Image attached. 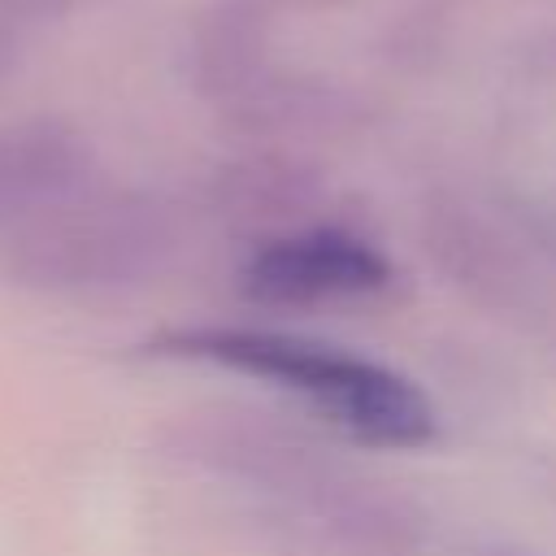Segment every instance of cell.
Returning <instances> with one entry per match:
<instances>
[{
	"instance_id": "cell-1",
	"label": "cell",
	"mask_w": 556,
	"mask_h": 556,
	"mask_svg": "<svg viewBox=\"0 0 556 556\" xmlns=\"http://www.w3.org/2000/svg\"><path fill=\"white\" fill-rule=\"evenodd\" d=\"M165 361H200L295 391L365 447H426L439 430L430 395L391 365L261 326H178L143 343Z\"/></svg>"
},
{
	"instance_id": "cell-2",
	"label": "cell",
	"mask_w": 556,
	"mask_h": 556,
	"mask_svg": "<svg viewBox=\"0 0 556 556\" xmlns=\"http://www.w3.org/2000/svg\"><path fill=\"white\" fill-rule=\"evenodd\" d=\"M174 239V217L156 195L96 178L0 252V278L43 295L122 291L152 278Z\"/></svg>"
},
{
	"instance_id": "cell-3",
	"label": "cell",
	"mask_w": 556,
	"mask_h": 556,
	"mask_svg": "<svg viewBox=\"0 0 556 556\" xmlns=\"http://www.w3.org/2000/svg\"><path fill=\"white\" fill-rule=\"evenodd\" d=\"M391 261L348 226H304L265 239L239 269V291L265 308H326L387 291Z\"/></svg>"
},
{
	"instance_id": "cell-4",
	"label": "cell",
	"mask_w": 556,
	"mask_h": 556,
	"mask_svg": "<svg viewBox=\"0 0 556 556\" xmlns=\"http://www.w3.org/2000/svg\"><path fill=\"white\" fill-rule=\"evenodd\" d=\"M421 248L430 265L469 304L526 317L539 308V274L526 261L521 235L486 217L456 191H434L421 204Z\"/></svg>"
},
{
	"instance_id": "cell-5",
	"label": "cell",
	"mask_w": 556,
	"mask_h": 556,
	"mask_svg": "<svg viewBox=\"0 0 556 556\" xmlns=\"http://www.w3.org/2000/svg\"><path fill=\"white\" fill-rule=\"evenodd\" d=\"M96 178V148L70 117L0 122V252Z\"/></svg>"
},
{
	"instance_id": "cell-6",
	"label": "cell",
	"mask_w": 556,
	"mask_h": 556,
	"mask_svg": "<svg viewBox=\"0 0 556 556\" xmlns=\"http://www.w3.org/2000/svg\"><path fill=\"white\" fill-rule=\"evenodd\" d=\"M330 0H208L191 26V83L222 113L274 70V30Z\"/></svg>"
},
{
	"instance_id": "cell-7",
	"label": "cell",
	"mask_w": 556,
	"mask_h": 556,
	"mask_svg": "<svg viewBox=\"0 0 556 556\" xmlns=\"http://www.w3.org/2000/svg\"><path fill=\"white\" fill-rule=\"evenodd\" d=\"M321 174L287 152H256L239 156L217 174L213 200L235 222H274L291 217L300 204L317 200Z\"/></svg>"
},
{
	"instance_id": "cell-8",
	"label": "cell",
	"mask_w": 556,
	"mask_h": 556,
	"mask_svg": "<svg viewBox=\"0 0 556 556\" xmlns=\"http://www.w3.org/2000/svg\"><path fill=\"white\" fill-rule=\"evenodd\" d=\"M513 217H517V235L530 239V248L547 252L556 261V200H530L521 195L513 204Z\"/></svg>"
},
{
	"instance_id": "cell-9",
	"label": "cell",
	"mask_w": 556,
	"mask_h": 556,
	"mask_svg": "<svg viewBox=\"0 0 556 556\" xmlns=\"http://www.w3.org/2000/svg\"><path fill=\"white\" fill-rule=\"evenodd\" d=\"M96 0H0V17L13 22L17 30L26 26H48V22H65L78 9H87Z\"/></svg>"
},
{
	"instance_id": "cell-10",
	"label": "cell",
	"mask_w": 556,
	"mask_h": 556,
	"mask_svg": "<svg viewBox=\"0 0 556 556\" xmlns=\"http://www.w3.org/2000/svg\"><path fill=\"white\" fill-rule=\"evenodd\" d=\"M17 61H22V30H17L13 22L0 17V87L13 78Z\"/></svg>"
}]
</instances>
